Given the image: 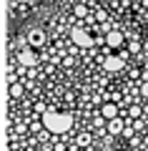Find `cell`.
<instances>
[{
  "label": "cell",
  "mask_w": 148,
  "mask_h": 151,
  "mask_svg": "<svg viewBox=\"0 0 148 151\" xmlns=\"http://www.w3.org/2000/svg\"><path fill=\"white\" fill-rule=\"evenodd\" d=\"M43 126L50 134H65L73 126V116L70 113H58V111H45L43 113Z\"/></svg>",
  "instance_id": "1"
},
{
  "label": "cell",
  "mask_w": 148,
  "mask_h": 151,
  "mask_svg": "<svg viewBox=\"0 0 148 151\" xmlns=\"http://www.w3.org/2000/svg\"><path fill=\"white\" fill-rule=\"evenodd\" d=\"M70 38H73V43L80 45V48H88V45H93V38H90L85 30H80V28H73V30H70Z\"/></svg>",
  "instance_id": "2"
},
{
  "label": "cell",
  "mask_w": 148,
  "mask_h": 151,
  "mask_svg": "<svg viewBox=\"0 0 148 151\" xmlns=\"http://www.w3.org/2000/svg\"><path fill=\"white\" fill-rule=\"evenodd\" d=\"M103 68L111 70V73H113V70H121L123 68V58H118V55H108V58L103 60Z\"/></svg>",
  "instance_id": "3"
},
{
  "label": "cell",
  "mask_w": 148,
  "mask_h": 151,
  "mask_svg": "<svg viewBox=\"0 0 148 151\" xmlns=\"http://www.w3.org/2000/svg\"><path fill=\"white\" fill-rule=\"evenodd\" d=\"M101 113H103V119L113 121V119H118V106H116V103H103V106H101Z\"/></svg>",
  "instance_id": "4"
},
{
  "label": "cell",
  "mask_w": 148,
  "mask_h": 151,
  "mask_svg": "<svg viewBox=\"0 0 148 151\" xmlns=\"http://www.w3.org/2000/svg\"><path fill=\"white\" fill-rule=\"evenodd\" d=\"M18 60H20V65H35L38 58L33 50H23V53H18Z\"/></svg>",
  "instance_id": "5"
},
{
  "label": "cell",
  "mask_w": 148,
  "mask_h": 151,
  "mask_svg": "<svg viewBox=\"0 0 148 151\" xmlns=\"http://www.w3.org/2000/svg\"><path fill=\"white\" fill-rule=\"evenodd\" d=\"M106 40H108V45H113V48H116V45L123 43V33H121V30H111Z\"/></svg>",
  "instance_id": "6"
},
{
  "label": "cell",
  "mask_w": 148,
  "mask_h": 151,
  "mask_svg": "<svg viewBox=\"0 0 148 151\" xmlns=\"http://www.w3.org/2000/svg\"><path fill=\"white\" fill-rule=\"evenodd\" d=\"M43 38H45V35H43V30L33 28V30H30V35H28V43H30V45H40V43H43Z\"/></svg>",
  "instance_id": "7"
},
{
  "label": "cell",
  "mask_w": 148,
  "mask_h": 151,
  "mask_svg": "<svg viewBox=\"0 0 148 151\" xmlns=\"http://www.w3.org/2000/svg\"><path fill=\"white\" fill-rule=\"evenodd\" d=\"M108 129H111V134H118V131H123V121L113 119V121H111V126H108Z\"/></svg>",
  "instance_id": "8"
},
{
  "label": "cell",
  "mask_w": 148,
  "mask_h": 151,
  "mask_svg": "<svg viewBox=\"0 0 148 151\" xmlns=\"http://www.w3.org/2000/svg\"><path fill=\"white\" fill-rule=\"evenodd\" d=\"M20 93H23V88L18 86V83H13L10 86V96H20Z\"/></svg>",
  "instance_id": "9"
},
{
  "label": "cell",
  "mask_w": 148,
  "mask_h": 151,
  "mask_svg": "<svg viewBox=\"0 0 148 151\" xmlns=\"http://www.w3.org/2000/svg\"><path fill=\"white\" fill-rule=\"evenodd\" d=\"M141 93H143V96H148V81H146V83L141 86Z\"/></svg>",
  "instance_id": "10"
}]
</instances>
